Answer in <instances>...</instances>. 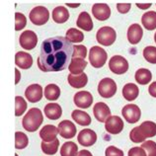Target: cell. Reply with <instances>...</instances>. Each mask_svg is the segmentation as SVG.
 <instances>
[{
  "instance_id": "60d3db41",
  "label": "cell",
  "mask_w": 156,
  "mask_h": 156,
  "mask_svg": "<svg viewBox=\"0 0 156 156\" xmlns=\"http://www.w3.org/2000/svg\"><path fill=\"white\" fill-rule=\"evenodd\" d=\"M105 156H125V154H124V151L122 149L118 148L116 146L111 145L106 148Z\"/></svg>"
},
{
  "instance_id": "6da1fadb",
  "label": "cell",
  "mask_w": 156,
  "mask_h": 156,
  "mask_svg": "<svg viewBox=\"0 0 156 156\" xmlns=\"http://www.w3.org/2000/svg\"><path fill=\"white\" fill-rule=\"evenodd\" d=\"M73 46L66 38L55 37L44 40L41 46L38 66L44 72H58L69 66Z\"/></svg>"
},
{
  "instance_id": "603a6c76",
  "label": "cell",
  "mask_w": 156,
  "mask_h": 156,
  "mask_svg": "<svg viewBox=\"0 0 156 156\" xmlns=\"http://www.w3.org/2000/svg\"><path fill=\"white\" fill-rule=\"evenodd\" d=\"M88 62L83 58H72L69 64L68 69L70 71V74L80 75L83 73L84 69L87 66Z\"/></svg>"
},
{
  "instance_id": "1f68e13d",
  "label": "cell",
  "mask_w": 156,
  "mask_h": 156,
  "mask_svg": "<svg viewBox=\"0 0 156 156\" xmlns=\"http://www.w3.org/2000/svg\"><path fill=\"white\" fill-rule=\"evenodd\" d=\"M58 146H59V140L58 139H55V140L51 141V142H44L43 141L41 147H42V150L44 154L47 155H53L57 152L58 150Z\"/></svg>"
},
{
  "instance_id": "b9f144b4",
  "label": "cell",
  "mask_w": 156,
  "mask_h": 156,
  "mask_svg": "<svg viewBox=\"0 0 156 156\" xmlns=\"http://www.w3.org/2000/svg\"><path fill=\"white\" fill-rule=\"evenodd\" d=\"M128 156H147L146 151L142 147H133L129 150Z\"/></svg>"
},
{
  "instance_id": "484cf974",
  "label": "cell",
  "mask_w": 156,
  "mask_h": 156,
  "mask_svg": "<svg viewBox=\"0 0 156 156\" xmlns=\"http://www.w3.org/2000/svg\"><path fill=\"white\" fill-rule=\"evenodd\" d=\"M139 95V89L137 85L133 83H128L122 88V96L126 101H134Z\"/></svg>"
},
{
  "instance_id": "ee69618b",
  "label": "cell",
  "mask_w": 156,
  "mask_h": 156,
  "mask_svg": "<svg viewBox=\"0 0 156 156\" xmlns=\"http://www.w3.org/2000/svg\"><path fill=\"white\" fill-rule=\"evenodd\" d=\"M148 93L152 97L156 98V81L152 82V83L149 85V87H148Z\"/></svg>"
},
{
  "instance_id": "4fadbf2b",
  "label": "cell",
  "mask_w": 156,
  "mask_h": 156,
  "mask_svg": "<svg viewBox=\"0 0 156 156\" xmlns=\"http://www.w3.org/2000/svg\"><path fill=\"white\" fill-rule=\"evenodd\" d=\"M73 101H74V104L78 108L88 109L92 106L93 96H92V94L88 91H79L75 94L74 97H73Z\"/></svg>"
},
{
  "instance_id": "f6af8a7d",
  "label": "cell",
  "mask_w": 156,
  "mask_h": 156,
  "mask_svg": "<svg viewBox=\"0 0 156 156\" xmlns=\"http://www.w3.org/2000/svg\"><path fill=\"white\" fill-rule=\"evenodd\" d=\"M136 6L139 8V9H142V10H146L151 6V3H136Z\"/></svg>"
},
{
  "instance_id": "e575fe53",
  "label": "cell",
  "mask_w": 156,
  "mask_h": 156,
  "mask_svg": "<svg viewBox=\"0 0 156 156\" xmlns=\"http://www.w3.org/2000/svg\"><path fill=\"white\" fill-rule=\"evenodd\" d=\"M27 110V102L23 97L16 96L15 98V116L20 117L26 112Z\"/></svg>"
},
{
  "instance_id": "bcb514c9",
  "label": "cell",
  "mask_w": 156,
  "mask_h": 156,
  "mask_svg": "<svg viewBox=\"0 0 156 156\" xmlns=\"http://www.w3.org/2000/svg\"><path fill=\"white\" fill-rule=\"evenodd\" d=\"M77 156H93V155H92V153L90 152L89 150L83 149V150H80L79 152H78Z\"/></svg>"
},
{
  "instance_id": "c3c4849f",
  "label": "cell",
  "mask_w": 156,
  "mask_h": 156,
  "mask_svg": "<svg viewBox=\"0 0 156 156\" xmlns=\"http://www.w3.org/2000/svg\"><path fill=\"white\" fill-rule=\"evenodd\" d=\"M66 6H69L71 8H77L80 6V3H66Z\"/></svg>"
},
{
  "instance_id": "f546056e",
  "label": "cell",
  "mask_w": 156,
  "mask_h": 156,
  "mask_svg": "<svg viewBox=\"0 0 156 156\" xmlns=\"http://www.w3.org/2000/svg\"><path fill=\"white\" fill-rule=\"evenodd\" d=\"M78 152V146L73 141L64 142L60 147V156H77Z\"/></svg>"
},
{
  "instance_id": "d6986e66",
  "label": "cell",
  "mask_w": 156,
  "mask_h": 156,
  "mask_svg": "<svg viewBox=\"0 0 156 156\" xmlns=\"http://www.w3.org/2000/svg\"><path fill=\"white\" fill-rule=\"evenodd\" d=\"M58 133V129L52 125H46L40 131V137L44 142H51L56 139Z\"/></svg>"
},
{
  "instance_id": "5bb4252c",
  "label": "cell",
  "mask_w": 156,
  "mask_h": 156,
  "mask_svg": "<svg viewBox=\"0 0 156 156\" xmlns=\"http://www.w3.org/2000/svg\"><path fill=\"white\" fill-rule=\"evenodd\" d=\"M44 95L43 87L39 84H32L29 85L26 91H25V97L26 99L31 102V103H37L42 100Z\"/></svg>"
},
{
  "instance_id": "44dd1931",
  "label": "cell",
  "mask_w": 156,
  "mask_h": 156,
  "mask_svg": "<svg viewBox=\"0 0 156 156\" xmlns=\"http://www.w3.org/2000/svg\"><path fill=\"white\" fill-rule=\"evenodd\" d=\"M76 25L78 28H80L81 30H84V31H87L90 32L93 30V21H92V18L90 14H88L87 12H81L78 16L77 18V21H76Z\"/></svg>"
},
{
  "instance_id": "836d02e7",
  "label": "cell",
  "mask_w": 156,
  "mask_h": 156,
  "mask_svg": "<svg viewBox=\"0 0 156 156\" xmlns=\"http://www.w3.org/2000/svg\"><path fill=\"white\" fill-rule=\"evenodd\" d=\"M29 144L28 136L21 131H16L15 133V148L16 149H24Z\"/></svg>"
},
{
  "instance_id": "f907efd6",
  "label": "cell",
  "mask_w": 156,
  "mask_h": 156,
  "mask_svg": "<svg viewBox=\"0 0 156 156\" xmlns=\"http://www.w3.org/2000/svg\"><path fill=\"white\" fill-rule=\"evenodd\" d=\"M15 156H18V154H15Z\"/></svg>"
},
{
  "instance_id": "8d00e7d4",
  "label": "cell",
  "mask_w": 156,
  "mask_h": 156,
  "mask_svg": "<svg viewBox=\"0 0 156 156\" xmlns=\"http://www.w3.org/2000/svg\"><path fill=\"white\" fill-rule=\"evenodd\" d=\"M87 56V48L82 44H78V46H73V53L72 58H83Z\"/></svg>"
},
{
  "instance_id": "2e32d148",
  "label": "cell",
  "mask_w": 156,
  "mask_h": 156,
  "mask_svg": "<svg viewBox=\"0 0 156 156\" xmlns=\"http://www.w3.org/2000/svg\"><path fill=\"white\" fill-rule=\"evenodd\" d=\"M92 14L99 21H106L111 16V8L106 3H96L92 6Z\"/></svg>"
},
{
  "instance_id": "f1b7e54d",
  "label": "cell",
  "mask_w": 156,
  "mask_h": 156,
  "mask_svg": "<svg viewBox=\"0 0 156 156\" xmlns=\"http://www.w3.org/2000/svg\"><path fill=\"white\" fill-rule=\"evenodd\" d=\"M134 78L139 85H147L152 79V73L147 68H139L135 72Z\"/></svg>"
},
{
  "instance_id": "7bdbcfd3",
  "label": "cell",
  "mask_w": 156,
  "mask_h": 156,
  "mask_svg": "<svg viewBox=\"0 0 156 156\" xmlns=\"http://www.w3.org/2000/svg\"><path fill=\"white\" fill-rule=\"evenodd\" d=\"M130 3H118L117 4V10L121 14H126L130 10Z\"/></svg>"
},
{
  "instance_id": "7402d4cb",
  "label": "cell",
  "mask_w": 156,
  "mask_h": 156,
  "mask_svg": "<svg viewBox=\"0 0 156 156\" xmlns=\"http://www.w3.org/2000/svg\"><path fill=\"white\" fill-rule=\"evenodd\" d=\"M67 81H68V84L73 88H76V89L83 88L84 86H86L88 83V76L84 72L80 75L69 74L67 77Z\"/></svg>"
},
{
  "instance_id": "d6a6232c",
  "label": "cell",
  "mask_w": 156,
  "mask_h": 156,
  "mask_svg": "<svg viewBox=\"0 0 156 156\" xmlns=\"http://www.w3.org/2000/svg\"><path fill=\"white\" fill-rule=\"evenodd\" d=\"M66 40H68L70 43H81L84 40L83 33L79 30H76L75 28H70L66 32V36H65Z\"/></svg>"
},
{
  "instance_id": "3957f363",
  "label": "cell",
  "mask_w": 156,
  "mask_h": 156,
  "mask_svg": "<svg viewBox=\"0 0 156 156\" xmlns=\"http://www.w3.org/2000/svg\"><path fill=\"white\" fill-rule=\"evenodd\" d=\"M117 33L112 27H102L98 30L96 34V40L101 46L110 47L116 42Z\"/></svg>"
},
{
  "instance_id": "7dc6e473",
  "label": "cell",
  "mask_w": 156,
  "mask_h": 156,
  "mask_svg": "<svg viewBox=\"0 0 156 156\" xmlns=\"http://www.w3.org/2000/svg\"><path fill=\"white\" fill-rule=\"evenodd\" d=\"M15 73H16V80H15V83L18 84L20 79H21V74H20V71L18 69H15Z\"/></svg>"
},
{
  "instance_id": "8992f818",
  "label": "cell",
  "mask_w": 156,
  "mask_h": 156,
  "mask_svg": "<svg viewBox=\"0 0 156 156\" xmlns=\"http://www.w3.org/2000/svg\"><path fill=\"white\" fill-rule=\"evenodd\" d=\"M117 84L112 78H103L98 84V93L103 98H112L117 93Z\"/></svg>"
},
{
  "instance_id": "d4e9b609",
  "label": "cell",
  "mask_w": 156,
  "mask_h": 156,
  "mask_svg": "<svg viewBox=\"0 0 156 156\" xmlns=\"http://www.w3.org/2000/svg\"><path fill=\"white\" fill-rule=\"evenodd\" d=\"M52 20L57 24L65 23L69 19V12L66 7L57 6L52 10Z\"/></svg>"
},
{
  "instance_id": "7c38bea8",
  "label": "cell",
  "mask_w": 156,
  "mask_h": 156,
  "mask_svg": "<svg viewBox=\"0 0 156 156\" xmlns=\"http://www.w3.org/2000/svg\"><path fill=\"white\" fill-rule=\"evenodd\" d=\"M77 140L82 146L89 147L95 144L97 141V134L94 130L90 129H82L77 135Z\"/></svg>"
},
{
  "instance_id": "681fc988",
  "label": "cell",
  "mask_w": 156,
  "mask_h": 156,
  "mask_svg": "<svg viewBox=\"0 0 156 156\" xmlns=\"http://www.w3.org/2000/svg\"><path fill=\"white\" fill-rule=\"evenodd\" d=\"M154 41H155V44H156V32H155V35H154Z\"/></svg>"
},
{
  "instance_id": "74e56055",
  "label": "cell",
  "mask_w": 156,
  "mask_h": 156,
  "mask_svg": "<svg viewBox=\"0 0 156 156\" xmlns=\"http://www.w3.org/2000/svg\"><path fill=\"white\" fill-rule=\"evenodd\" d=\"M129 138H130V140L133 142H134V143H141L146 139L144 136H143V134L140 133L138 126H135V128H133V129L130 130Z\"/></svg>"
},
{
  "instance_id": "8fae6325",
  "label": "cell",
  "mask_w": 156,
  "mask_h": 156,
  "mask_svg": "<svg viewBox=\"0 0 156 156\" xmlns=\"http://www.w3.org/2000/svg\"><path fill=\"white\" fill-rule=\"evenodd\" d=\"M57 129H58V133L60 134V136L65 139H70L72 137H74L77 133L76 126L68 120H64L62 122H60Z\"/></svg>"
},
{
  "instance_id": "5b68a950",
  "label": "cell",
  "mask_w": 156,
  "mask_h": 156,
  "mask_svg": "<svg viewBox=\"0 0 156 156\" xmlns=\"http://www.w3.org/2000/svg\"><path fill=\"white\" fill-rule=\"evenodd\" d=\"M29 18L34 25L42 26L44 25L50 19V12L44 6H37L31 10Z\"/></svg>"
},
{
  "instance_id": "ab89813d",
  "label": "cell",
  "mask_w": 156,
  "mask_h": 156,
  "mask_svg": "<svg viewBox=\"0 0 156 156\" xmlns=\"http://www.w3.org/2000/svg\"><path fill=\"white\" fill-rule=\"evenodd\" d=\"M141 147L146 151L147 156H156V142L153 140H146L142 142Z\"/></svg>"
},
{
  "instance_id": "cb8c5ba5",
  "label": "cell",
  "mask_w": 156,
  "mask_h": 156,
  "mask_svg": "<svg viewBox=\"0 0 156 156\" xmlns=\"http://www.w3.org/2000/svg\"><path fill=\"white\" fill-rule=\"evenodd\" d=\"M71 118L72 120L74 121L76 124L79 126H89L91 125V117L89 116V114H87L84 111L81 110H74L71 113Z\"/></svg>"
},
{
  "instance_id": "9c48e42d",
  "label": "cell",
  "mask_w": 156,
  "mask_h": 156,
  "mask_svg": "<svg viewBox=\"0 0 156 156\" xmlns=\"http://www.w3.org/2000/svg\"><path fill=\"white\" fill-rule=\"evenodd\" d=\"M19 43L24 50L31 51L33 48H35L37 44H38V36L35 32L26 30L19 37Z\"/></svg>"
},
{
  "instance_id": "9a60e30c",
  "label": "cell",
  "mask_w": 156,
  "mask_h": 156,
  "mask_svg": "<svg viewBox=\"0 0 156 156\" xmlns=\"http://www.w3.org/2000/svg\"><path fill=\"white\" fill-rule=\"evenodd\" d=\"M93 114L98 122H106V121L111 117V110L107 104L103 102H98L93 108Z\"/></svg>"
},
{
  "instance_id": "7a4b0ae2",
  "label": "cell",
  "mask_w": 156,
  "mask_h": 156,
  "mask_svg": "<svg viewBox=\"0 0 156 156\" xmlns=\"http://www.w3.org/2000/svg\"><path fill=\"white\" fill-rule=\"evenodd\" d=\"M44 122L42 111L38 108H32L27 112L22 120V126L29 133H34Z\"/></svg>"
},
{
  "instance_id": "d590c367",
  "label": "cell",
  "mask_w": 156,
  "mask_h": 156,
  "mask_svg": "<svg viewBox=\"0 0 156 156\" xmlns=\"http://www.w3.org/2000/svg\"><path fill=\"white\" fill-rule=\"evenodd\" d=\"M143 57L149 63L156 64V48L153 46H148L143 50Z\"/></svg>"
},
{
  "instance_id": "ffe728a7",
  "label": "cell",
  "mask_w": 156,
  "mask_h": 156,
  "mask_svg": "<svg viewBox=\"0 0 156 156\" xmlns=\"http://www.w3.org/2000/svg\"><path fill=\"white\" fill-rule=\"evenodd\" d=\"M44 112L46 117L50 120H58L62 115V109L59 104L57 103H48L44 106Z\"/></svg>"
},
{
  "instance_id": "ba28073f",
  "label": "cell",
  "mask_w": 156,
  "mask_h": 156,
  "mask_svg": "<svg viewBox=\"0 0 156 156\" xmlns=\"http://www.w3.org/2000/svg\"><path fill=\"white\" fill-rule=\"evenodd\" d=\"M122 115L129 124H136L141 118V111L135 104H128L122 110Z\"/></svg>"
},
{
  "instance_id": "ac0fdd59",
  "label": "cell",
  "mask_w": 156,
  "mask_h": 156,
  "mask_svg": "<svg viewBox=\"0 0 156 156\" xmlns=\"http://www.w3.org/2000/svg\"><path fill=\"white\" fill-rule=\"evenodd\" d=\"M15 63L21 69H29L33 65V57L26 51H18L15 55Z\"/></svg>"
},
{
  "instance_id": "e0dca14e",
  "label": "cell",
  "mask_w": 156,
  "mask_h": 156,
  "mask_svg": "<svg viewBox=\"0 0 156 156\" xmlns=\"http://www.w3.org/2000/svg\"><path fill=\"white\" fill-rule=\"evenodd\" d=\"M143 30L139 24H133L128 29V41L131 44H137L141 41Z\"/></svg>"
},
{
  "instance_id": "52a82bcc",
  "label": "cell",
  "mask_w": 156,
  "mask_h": 156,
  "mask_svg": "<svg viewBox=\"0 0 156 156\" xmlns=\"http://www.w3.org/2000/svg\"><path fill=\"white\" fill-rule=\"evenodd\" d=\"M109 68L115 74L122 75L129 70V62L124 56L114 55L109 61Z\"/></svg>"
},
{
  "instance_id": "277c9868",
  "label": "cell",
  "mask_w": 156,
  "mask_h": 156,
  "mask_svg": "<svg viewBox=\"0 0 156 156\" xmlns=\"http://www.w3.org/2000/svg\"><path fill=\"white\" fill-rule=\"evenodd\" d=\"M107 59H108V55L103 48L98 46L92 47L89 51V61L93 67L101 68L103 67Z\"/></svg>"
},
{
  "instance_id": "30bf717a",
  "label": "cell",
  "mask_w": 156,
  "mask_h": 156,
  "mask_svg": "<svg viewBox=\"0 0 156 156\" xmlns=\"http://www.w3.org/2000/svg\"><path fill=\"white\" fill-rule=\"evenodd\" d=\"M124 121L118 116H111L105 122V129L111 134H119L124 129Z\"/></svg>"
},
{
  "instance_id": "4dcf8cb0",
  "label": "cell",
  "mask_w": 156,
  "mask_h": 156,
  "mask_svg": "<svg viewBox=\"0 0 156 156\" xmlns=\"http://www.w3.org/2000/svg\"><path fill=\"white\" fill-rule=\"evenodd\" d=\"M60 96V88L55 84H48L44 88V97L48 101H56Z\"/></svg>"
},
{
  "instance_id": "4316f807",
  "label": "cell",
  "mask_w": 156,
  "mask_h": 156,
  "mask_svg": "<svg viewBox=\"0 0 156 156\" xmlns=\"http://www.w3.org/2000/svg\"><path fill=\"white\" fill-rule=\"evenodd\" d=\"M141 23L146 30L152 31L156 29V12L148 11L142 15Z\"/></svg>"
},
{
  "instance_id": "f35d334b",
  "label": "cell",
  "mask_w": 156,
  "mask_h": 156,
  "mask_svg": "<svg viewBox=\"0 0 156 156\" xmlns=\"http://www.w3.org/2000/svg\"><path fill=\"white\" fill-rule=\"evenodd\" d=\"M27 25V18L25 15L22 13H17L15 14V31H21Z\"/></svg>"
},
{
  "instance_id": "83f0119b",
  "label": "cell",
  "mask_w": 156,
  "mask_h": 156,
  "mask_svg": "<svg viewBox=\"0 0 156 156\" xmlns=\"http://www.w3.org/2000/svg\"><path fill=\"white\" fill-rule=\"evenodd\" d=\"M138 129L145 138L153 137L156 135V124L154 122L151 121L143 122L140 126H138Z\"/></svg>"
}]
</instances>
